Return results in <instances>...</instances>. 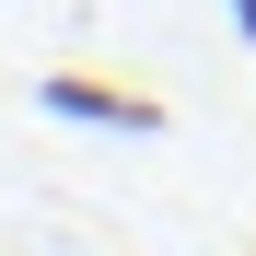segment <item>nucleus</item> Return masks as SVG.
Masks as SVG:
<instances>
[{
	"mask_svg": "<svg viewBox=\"0 0 256 256\" xmlns=\"http://www.w3.org/2000/svg\"><path fill=\"white\" fill-rule=\"evenodd\" d=\"M47 105H58V116H94V128H152V116H163V105H140V94H116V82H70V70L47 82Z\"/></svg>",
	"mask_w": 256,
	"mask_h": 256,
	"instance_id": "obj_1",
	"label": "nucleus"
},
{
	"mask_svg": "<svg viewBox=\"0 0 256 256\" xmlns=\"http://www.w3.org/2000/svg\"><path fill=\"white\" fill-rule=\"evenodd\" d=\"M233 24H244V35H256V0H233Z\"/></svg>",
	"mask_w": 256,
	"mask_h": 256,
	"instance_id": "obj_2",
	"label": "nucleus"
}]
</instances>
